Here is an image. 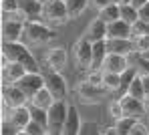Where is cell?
Segmentation results:
<instances>
[{"instance_id": "1", "label": "cell", "mask_w": 149, "mask_h": 135, "mask_svg": "<svg viewBox=\"0 0 149 135\" xmlns=\"http://www.w3.org/2000/svg\"><path fill=\"white\" fill-rule=\"evenodd\" d=\"M54 38H56V30L47 20H42V18L24 20L22 42H26L28 47H45V45H49Z\"/></svg>"}, {"instance_id": "2", "label": "cell", "mask_w": 149, "mask_h": 135, "mask_svg": "<svg viewBox=\"0 0 149 135\" xmlns=\"http://www.w3.org/2000/svg\"><path fill=\"white\" fill-rule=\"evenodd\" d=\"M2 56H6L8 61H16L22 63L28 71L32 73H40V65L36 61V56L32 54L30 47L22 40H12V42H2Z\"/></svg>"}, {"instance_id": "3", "label": "cell", "mask_w": 149, "mask_h": 135, "mask_svg": "<svg viewBox=\"0 0 149 135\" xmlns=\"http://www.w3.org/2000/svg\"><path fill=\"white\" fill-rule=\"evenodd\" d=\"M42 20H47L52 26H63L71 20L69 16V8H67V0H45L42 6Z\"/></svg>"}, {"instance_id": "4", "label": "cell", "mask_w": 149, "mask_h": 135, "mask_svg": "<svg viewBox=\"0 0 149 135\" xmlns=\"http://www.w3.org/2000/svg\"><path fill=\"white\" fill-rule=\"evenodd\" d=\"M69 105L67 99H56L52 105L49 107V133L50 135H61L67 115H69Z\"/></svg>"}, {"instance_id": "5", "label": "cell", "mask_w": 149, "mask_h": 135, "mask_svg": "<svg viewBox=\"0 0 149 135\" xmlns=\"http://www.w3.org/2000/svg\"><path fill=\"white\" fill-rule=\"evenodd\" d=\"M73 58L81 71H91L93 69V40H89L83 34L73 45Z\"/></svg>"}, {"instance_id": "6", "label": "cell", "mask_w": 149, "mask_h": 135, "mask_svg": "<svg viewBox=\"0 0 149 135\" xmlns=\"http://www.w3.org/2000/svg\"><path fill=\"white\" fill-rule=\"evenodd\" d=\"M77 95H79V99H81L83 103L95 105V103H101V101L109 95V91H107L103 85H93V83H89L85 79V81H81L77 85Z\"/></svg>"}, {"instance_id": "7", "label": "cell", "mask_w": 149, "mask_h": 135, "mask_svg": "<svg viewBox=\"0 0 149 135\" xmlns=\"http://www.w3.org/2000/svg\"><path fill=\"white\" fill-rule=\"evenodd\" d=\"M28 95L18 87V83H2V107H18L28 103Z\"/></svg>"}, {"instance_id": "8", "label": "cell", "mask_w": 149, "mask_h": 135, "mask_svg": "<svg viewBox=\"0 0 149 135\" xmlns=\"http://www.w3.org/2000/svg\"><path fill=\"white\" fill-rule=\"evenodd\" d=\"M45 87L54 95V99H67L69 97V83L63 77L61 71H52L45 73Z\"/></svg>"}, {"instance_id": "9", "label": "cell", "mask_w": 149, "mask_h": 135, "mask_svg": "<svg viewBox=\"0 0 149 135\" xmlns=\"http://www.w3.org/2000/svg\"><path fill=\"white\" fill-rule=\"evenodd\" d=\"M2 119H6V121H10L16 129H18V133L22 131L26 127V123L32 119L30 117V107H28V103L26 105H18V107H2Z\"/></svg>"}, {"instance_id": "10", "label": "cell", "mask_w": 149, "mask_h": 135, "mask_svg": "<svg viewBox=\"0 0 149 135\" xmlns=\"http://www.w3.org/2000/svg\"><path fill=\"white\" fill-rule=\"evenodd\" d=\"M2 42H12V40H22V34H24V18H16V16H10V18H4L2 20Z\"/></svg>"}, {"instance_id": "11", "label": "cell", "mask_w": 149, "mask_h": 135, "mask_svg": "<svg viewBox=\"0 0 149 135\" xmlns=\"http://www.w3.org/2000/svg\"><path fill=\"white\" fill-rule=\"evenodd\" d=\"M119 101H121V105H123L125 115H129V117L141 119L143 115H147L145 99H137V97H133V95H129V93H123V95L119 97Z\"/></svg>"}, {"instance_id": "12", "label": "cell", "mask_w": 149, "mask_h": 135, "mask_svg": "<svg viewBox=\"0 0 149 135\" xmlns=\"http://www.w3.org/2000/svg\"><path fill=\"white\" fill-rule=\"evenodd\" d=\"M26 73H28V69H26L22 63L6 61L2 65V83H18Z\"/></svg>"}, {"instance_id": "13", "label": "cell", "mask_w": 149, "mask_h": 135, "mask_svg": "<svg viewBox=\"0 0 149 135\" xmlns=\"http://www.w3.org/2000/svg\"><path fill=\"white\" fill-rule=\"evenodd\" d=\"M45 61H47V67L49 69H52V71H63L67 67V63H69V53L63 47H52V49L47 51Z\"/></svg>"}, {"instance_id": "14", "label": "cell", "mask_w": 149, "mask_h": 135, "mask_svg": "<svg viewBox=\"0 0 149 135\" xmlns=\"http://www.w3.org/2000/svg\"><path fill=\"white\" fill-rule=\"evenodd\" d=\"M18 87L24 91L28 97H32L38 89L45 87V75H42V73H32V71H28L24 77L18 81Z\"/></svg>"}, {"instance_id": "15", "label": "cell", "mask_w": 149, "mask_h": 135, "mask_svg": "<svg viewBox=\"0 0 149 135\" xmlns=\"http://www.w3.org/2000/svg\"><path fill=\"white\" fill-rule=\"evenodd\" d=\"M107 38H133V24L117 18L107 24Z\"/></svg>"}, {"instance_id": "16", "label": "cell", "mask_w": 149, "mask_h": 135, "mask_svg": "<svg viewBox=\"0 0 149 135\" xmlns=\"http://www.w3.org/2000/svg\"><path fill=\"white\" fill-rule=\"evenodd\" d=\"M42 0H20V10L18 14L24 20H34V18H42Z\"/></svg>"}, {"instance_id": "17", "label": "cell", "mask_w": 149, "mask_h": 135, "mask_svg": "<svg viewBox=\"0 0 149 135\" xmlns=\"http://www.w3.org/2000/svg\"><path fill=\"white\" fill-rule=\"evenodd\" d=\"M129 67L127 54H119V53H109L105 63H103V71H111V73H123L125 69Z\"/></svg>"}, {"instance_id": "18", "label": "cell", "mask_w": 149, "mask_h": 135, "mask_svg": "<svg viewBox=\"0 0 149 135\" xmlns=\"http://www.w3.org/2000/svg\"><path fill=\"white\" fill-rule=\"evenodd\" d=\"M81 113L74 105H69V115H67V121H65V127H63V135H77L81 133Z\"/></svg>"}, {"instance_id": "19", "label": "cell", "mask_w": 149, "mask_h": 135, "mask_svg": "<svg viewBox=\"0 0 149 135\" xmlns=\"http://www.w3.org/2000/svg\"><path fill=\"white\" fill-rule=\"evenodd\" d=\"M85 36L89 38V40H105L107 38V22L103 20V18H93L91 22H89V26L85 30Z\"/></svg>"}, {"instance_id": "20", "label": "cell", "mask_w": 149, "mask_h": 135, "mask_svg": "<svg viewBox=\"0 0 149 135\" xmlns=\"http://www.w3.org/2000/svg\"><path fill=\"white\" fill-rule=\"evenodd\" d=\"M127 61H129V67H133L139 75H149V61L139 49H133L127 54Z\"/></svg>"}, {"instance_id": "21", "label": "cell", "mask_w": 149, "mask_h": 135, "mask_svg": "<svg viewBox=\"0 0 149 135\" xmlns=\"http://www.w3.org/2000/svg\"><path fill=\"white\" fill-rule=\"evenodd\" d=\"M109 53H119V54H129L135 49L133 38H107Z\"/></svg>"}, {"instance_id": "22", "label": "cell", "mask_w": 149, "mask_h": 135, "mask_svg": "<svg viewBox=\"0 0 149 135\" xmlns=\"http://www.w3.org/2000/svg\"><path fill=\"white\" fill-rule=\"evenodd\" d=\"M107 54H109L107 38H105V40H95V42H93V69H101V67H103Z\"/></svg>"}, {"instance_id": "23", "label": "cell", "mask_w": 149, "mask_h": 135, "mask_svg": "<svg viewBox=\"0 0 149 135\" xmlns=\"http://www.w3.org/2000/svg\"><path fill=\"white\" fill-rule=\"evenodd\" d=\"M54 101H56V99H54V95L50 93L47 87L38 89V91L30 97V103H32V105H38V107H45V109H49Z\"/></svg>"}, {"instance_id": "24", "label": "cell", "mask_w": 149, "mask_h": 135, "mask_svg": "<svg viewBox=\"0 0 149 135\" xmlns=\"http://www.w3.org/2000/svg\"><path fill=\"white\" fill-rule=\"evenodd\" d=\"M99 18H103L107 24L109 22H113V20H117V18H121V6L117 4V2H109L107 6H103L99 10Z\"/></svg>"}, {"instance_id": "25", "label": "cell", "mask_w": 149, "mask_h": 135, "mask_svg": "<svg viewBox=\"0 0 149 135\" xmlns=\"http://www.w3.org/2000/svg\"><path fill=\"white\" fill-rule=\"evenodd\" d=\"M103 87L109 93H117L121 89V73H111V71H103Z\"/></svg>"}, {"instance_id": "26", "label": "cell", "mask_w": 149, "mask_h": 135, "mask_svg": "<svg viewBox=\"0 0 149 135\" xmlns=\"http://www.w3.org/2000/svg\"><path fill=\"white\" fill-rule=\"evenodd\" d=\"M89 6H91L89 0H67V8H69V16H71V20L79 18Z\"/></svg>"}, {"instance_id": "27", "label": "cell", "mask_w": 149, "mask_h": 135, "mask_svg": "<svg viewBox=\"0 0 149 135\" xmlns=\"http://www.w3.org/2000/svg\"><path fill=\"white\" fill-rule=\"evenodd\" d=\"M137 121H139L137 117H129V115H123L121 119H117V121H115V127H117L119 135H131V129H133V125H135Z\"/></svg>"}, {"instance_id": "28", "label": "cell", "mask_w": 149, "mask_h": 135, "mask_svg": "<svg viewBox=\"0 0 149 135\" xmlns=\"http://www.w3.org/2000/svg\"><path fill=\"white\" fill-rule=\"evenodd\" d=\"M28 107H30V117L49 129V109L38 107V105H32V103H28Z\"/></svg>"}, {"instance_id": "29", "label": "cell", "mask_w": 149, "mask_h": 135, "mask_svg": "<svg viewBox=\"0 0 149 135\" xmlns=\"http://www.w3.org/2000/svg\"><path fill=\"white\" fill-rule=\"evenodd\" d=\"M121 6V18L127 20L129 24H135L139 20V8H135L131 2L129 4H119Z\"/></svg>"}, {"instance_id": "30", "label": "cell", "mask_w": 149, "mask_h": 135, "mask_svg": "<svg viewBox=\"0 0 149 135\" xmlns=\"http://www.w3.org/2000/svg\"><path fill=\"white\" fill-rule=\"evenodd\" d=\"M127 93L129 95H133V97H137V99H145L147 95H145V87H143V75H137L133 83L129 85V89H127Z\"/></svg>"}, {"instance_id": "31", "label": "cell", "mask_w": 149, "mask_h": 135, "mask_svg": "<svg viewBox=\"0 0 149 135\" xmlns=\"http://www.w3.org/2000/svg\"><path fill=\"white\" fill-rule=\"evenodd\" d=\"M45 133H49V129L45 125H40L38 121H34V119H30L26 123V127L20 131V135H45Z\"/></svg>"}, {"instance_id": "32", "label": "cell", "mask_w": 149, "mask_h": 135, "mask_svg": "<svg viewBox=\"0 0 149 135\" xmlns=\"http://www.w3.org/2000/svg\"><path fill=\"white\" fill-rule=\"evenodd\" d=\"M107 115H109L113 121L121 119V117L125 115L123 105H121V101H119V99H113V101H109V105H107Z\"/></svg>"}, {"instance_id": "33", "label": "cell", "mask_w": 149, "mask_h": 135, "mask_svg": "<svg viewBox=\"0 0 149 135\" xmlns=\"http://www.w3.org/2000/svg\"><path fill=\"white\" fill-rule=\"evenodd\" d=\"M137 75H139V73H137V71H135L133 67H127L123 73H121V89H119V91H121V93H127L129 85L133 83V79H135Z\"/></svg>"}, {"instance_id": "34", "label": "cell", "mask_w": 149, "mask_h": 135, "mask_svg": "<svg viewBox=\"0 0 149 135\" xmlns=\"http://www.w3.org/2000/svg\"><path fill=\"white\" fill-rule=\"evenodd\" d=\"M0 8H2V14L4 16H14V14H18V10H20V0H2L0 2Z\"/></svg>"}, {"instance_id": "35", "label": "cell", "mask_w": 149, "mask_h": 135, "mask_svg": "<svg viewBox=\"0 0 149 135\" xmlns=\"http://www.w3.org/2000/svg\"><path fill=\"white\" fill-rule=\"evenodd\" d=\"M143 34H149V22L145 20H137L135 24H133V38H139V36H143Z\"/></svg>"}, {"instance_id": "36", "label": "cell", "mask_w": 149, "mask_h": 135, "mask_svg": "<svg viewBox=\"0 0 149 135\" xmlns=\"http://www.w3.org/2000/svg\"><path fill=\"white\" fill-rule=\"evenodd\" d=\"M147 133H149V127L141 121V119H139V121L133 125V129H131V135H147Z\"/></svg>"}, {"instance_id": "37", "label": "cell", "mask_w": 149, "mask_h": 135, "mask_svg": "<svg viewBox=\"0 0 149 135\" xmlns=\"http://www.w3.org/2000/svg\"><path fill=\"white\" fill-rule=\"evenodd\" d=\"M139 18L145 20V22H149V2H145V4L139 8Z\"/></svg>"}, {"instance_id": "38", "label": "cell", "mask_w": 149, "mask_h": 135, "mask_svg": "<svg viewBox=\"0 0 149 135\" xmlns=\"http://www.w3.org/2000/svg\"><path fill=\"white\" fill-rule=\"evenodd\" d=\"M111 0H89V4L93 6V8H97V10H101L103 6H107Z\"/></svg>"}, {"instance_id": "39", "label": "cell", "mask_w": 149, "mask_h": 135, "mask_svg": "<svg viewBox=\"0 0 149 135\" xmlns=\"http://www.w3.org/2000/svg\"><path fill=\"white\" fill-rule=\"evenodd\" d=\"M143 87H145V95L149 97V75H143Z\"/></svg>"}, {"instance_id": "40", "label": "cell", "mask_w": 149, "mask_h": 135, "mask_svg": "<svg viewBox=\"0 0 149 135\" xmlns=\"http://www.w3.org/2000/svg\"><path fill=\"white\" fill-rule=\"evenodd\" d=\"M145 2H149V0H131V4H133L135 8H141V6H143Z\"/></svg>"}, {"instance_id": "41", "label": "cell", "mask_w": 149, "mask_h": 135, "mask_svg": "<svg viewBox=\"0 0 149 135\" xmlns=\"http://www.w3.org/2000/svg\"><path fill=\"white\" fill-rule=\"evenodd\" d=\"M113 2H117V4H129L131 0H113Z\"/></svg>"}, {"instance_id": "42", "label": "cell", "mask_w": 149, "mask_h": 135, "mask_svg": "<svg viewBox=\"0 0 149 135\" xmlns=\"http://www.w3.org/2000/svg\"><path fill=\"white\" fill-rule=\"evenodd\" d=\"M145 109H147V115H149V97H145Z\"/></svg>"}, {"instance_id": "43", "label": "cell", "mask_w": 149, "mask_h": 135, "mask_svg": "<svg viewBox=\"0 0 149 135\" xmlns=\"http://www.w3.org/2000/svg\"><path fill=\"white\" fill-rule=\"evenodd\" d=\"M141 53L145 54V58H147V61H149V49H145V51H141Z\"/></svg>"}]
</instances>
